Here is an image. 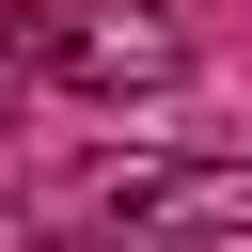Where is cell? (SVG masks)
Wrapping results in <instances>:
<instances>
[{
    "mask_svg": "<svg viewBox=\"0 0 252 252\" xmlns=\"http://www.w3.org/2000/svg\"><path fill=\"white\" fill-rule=\"evenodd\" d=\"M16 205L47 252H252V158H47Z\"/></svg>",
    "mask_w": 252,
    "mask_h": 252,
    "instance_id": "6da1fadb",
    "label": "cell"
},
{
    "mask_svg": "<svg viewBox=\"0 0 252 252\" xmlns=\"http://www.w3.org/2000/svg\"><path fill=\"white\" fill-rule=\"evenodd\" d=\"M0 47L32 79H63V94H158V79H189V32L158 0H0Z\"/></svg>",
    "mask_w": 252,
    "mask_h": 252,
    "instance_id": "7a4b0ae2",
    "label": "cell"
}]
</instances>
